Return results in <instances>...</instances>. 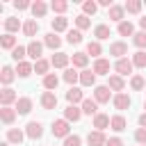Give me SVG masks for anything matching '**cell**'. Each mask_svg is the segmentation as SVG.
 Segmentation results:
<instances>
[{"label":"cell","instance_id":"1","mask_svg":"<svg viewBox=\"0 0 146 146\" xmlns=\"http://www.w3.org/2000/svg\"><path fill=\"white\" fill-rule=\"evenodd\" d=\"M114 68H116V75H130L132 73V68H135V64H132V59H116V64H114Z\"/></svg>","mask_w":146,"mask_h":146},{"label":"cell","instance_id":"2","mask_svg":"<svg viewBox=\"0 0 146 146\" xmlns=\"http://www.w3.org/2000/svg\"><path fill=\"white\" fill-rule=\"evenodd\" d=\"M68 130H71V128H68V121H66V119H59V121L52 123V135H55V137H64V139H66V137L71 135Z\"/></svg>","mask_w":146,"mask_h":146},{"label":"cell","instance_id":"3","mask_svg":"<svg viewBox=\"0 0 146 146\" xmlns=\"http://www.w3.org/2000/svg\"><path fill=\"white\" fill-rule=\"evenodd\" d=\"M25 135H27L30 139H39V137L43 135V125H41L39 121H30V123L25 125Z\"/></svg>","mask_w":146,"mask_h":146},{"label":"cell","instance_id":"4","mask_svg":"<svg viewBox=\"0 0 146 146\" xmlns=\"http://www.w3.org/2000/svg\"><path fill=\"white\" fill-rule=\"evenodd\" d=\"M110 55L116 57V59H123V55H128V43H123V41H114V43L110 46Z\"/></svg>","mask_w":146,"mask_h":146},{"label":"cell","instance_id":"5","mask_svg":"<svg viewBox=\"0 0 146 146\" xmlns=\"http://www.w3.org/2000/svg\"><path fill=\"white\" fill-rule=\"evenodd\" d=\"M41 52H43V43H39V41H30L27 43V57H32L34 62H39Z\"/></svg>","mask_w":146,"mask_h":146},{"label":"cell","instance_id":"6","mask_svg":"<svg viewBox=\"0 0 146 146\" xmlns=\"http://www.w3.org/2000/svg\"><path fill=\"white\" fill-rule=\"evenodd\" d=\"M14 100H18L16 91H14V89H9V87H5V89L0 91V103H2V107H9Z\"/></svg>","mask_w":146,"mask_h":146},{"label":"cell","instance_id":"7","mask_svg":"<svg viewBox=\"0 0 146 146\" xmlns=\"http://www.w3.org/2000/svg\"><path fill=\"white\" fill-rule=\"evenodd\" d=\"M80 116H82V107H78V105H68L66 110H64V119L71 123H75V121H80Z\"/></svg>","mask_w":146,"mask_h":146},{"label":"cell","instance_id":"8","mask_svg":"<svg viewBox=\"0 0 146 146\" xmlns=\"http://www.w3.org/2000/svg\"><path fill=\"white\" fill-rule=\"evenodd\" d=\"M68 62H71V57H68L66 52H55V55H52V59H50V64H52L55 68H66V66H68Z\"/></svg>","mask_w":146,"mask_h":146},{"label":"cell","instance_id":"9","mask_svg":"<svg viewBox=\"0 0 146 146\" xmlns=\"http://www.w3.org/2000/svg\"><path fill=\"white\" fill-rule=\"evenodd\" d=\"M96 75H110V62L107 59H103V57H98L96 62H94V68H91Z\"/></svg>","mask_w":146,"mask_h":146},{"label":"cell","instance_id":"10","mask_svg":"<svg viewBox=\"0 0 146 146\" xmlns=\"http://www.w3.org/2000/svg\"><path fill=\"white\" fill-rule=\"evenodd\" d=\"M66 100H68V105H82V100H84V96H82V91L78 89V87H71L68 91H66Z\"/></svg>","mask_w":146,"mask_h":146},{"label":"cell","instance_id":"11","mask_svg":"<svg viewBox=\"0 0 146 146\" xmlns=\"http://www.w3.org/2000/svg\"><path fill=\"white\" fill-rule=\"evenodd\" d=\"M94 100L96 103H110V87H105V84L96 87L94 89Z\"/></svg>","mask_w":146,"mask_h":146},{"label":"cell","instance_id":"12","mask_svg":"<svg viewBox=\"0 0 146 146\" xmlns=\"http://www.w3.org/2000/svg\"><path fill=\"white\" fill-rule=\"evenodd\" d=\"M87 144H89V146H105V144H107V139H105V135H103L100 130H94V132H89Z\"/></svg>","mask_w":146,"mask_h":146},{"label":"cell","instance_id":"13","mask_svg":"<svg viewBox=\"0 0 146 146\" xmlns=\"http://www.w3.org/2000/svg\"><path fill=\"white\" fill-rule=\"evenodd\" d=\"M80 84H82V87H94V84H96V73L89 71V68L80 71Z\"/></svg>","mask_w":146,"mask_h":146},{"label":"cell","instance_id":"14","mask_svg":"<svg viewBox=\"0 0 146 146\" xmlns=\"http://www.w3.org/2000/svg\"><path fill=\"white\" fill-rule=\"evenodd\" d=\"M41 105H43V110H55V107H57V96H55L52 91H43Z\"/></svg>","mask_w":146,"mask_h":146},{"label":"cell","instance_id":"15","mask_svg":"<svg viewBox=\"0 0 146 146\" xmlns=\"http://www.w3.org/2000/svg\"><path fill=\"white\" fill-rule=\"evenodd\" d=\"M112 103H114V107H116V110H128L132 100H130V96H128V94H116Z\"/></svg>","mask_w":146,"mask_h":146},{"label":"cell","instance_id":"16","mask_svg":"<svg viewBox=\"0 0 146 146\" xmlns=\"http://www.w3.org/2000/svg\"><path fill=\"white\" fill-rule=\"evenodd\" d=\"M30 110H32V98L23 96V98L16 100V112L18 114H30Z\"/></svg>","mask_w":146,"mask_h":146},{"label":"cell","instance_id":"17","mask_svg":"<svg viewBox=\"0 0 146 146\" xmlns=\"http://www.w3.org/2000/svg\"><path fill=\"white\" fill-rule=\"evenodd\" d=\"M82 114H89V116L94 114V116H96V114H98V103H96L94 98H84V100H82Z\"/></svg>","mask_w":146,"mask_h":146},{"label":"cell","instance_id":"18","mask_svg":"<svg viewBox=\"0 0 146 146\" xmlns=\"http://www.w3.org/2000/svg\"><path fill=\"white\" fill-rule=\"evenodd\" d=\"M123 14H125V7H121V5H112L110 7V21L123 23Z\"/></svg>","mask_w":146,"mask_h":146},{"label":"cell","instance_id":"19","mask_svg":"<svg viewBox=\"0 0 146 146\" xmlns=\"http://www.w3.org/2000/svg\"><path fill=\"white\" fill-rule=\"evenodd\" d=\"M43 46H48L50 50H57V48L62 46V39H59L55 32H50V34H46V36H43Z\"/></svg>","mask_w":146,"mask_h":146},{"label":"cell","instance_id":"20","mask_svg":"<svg viewBox=\"0 0 146 146\" xmlns=\"http://www.w3.org/2000/svg\"><path fill=\"white\" fill-rule=\"evenodd\" d=\"M71 62H73V66H78V68L84 71V66H87V62H89V55H87V52H73V55H71Z\"/></svg>","mask_w":146,"mask_h":146},{"label":"cell","instance_id":"21","mask_svg":"<svg viewBox=\"0 0 146 146\" xmlns=\"http://www.w3.org/2000/svg\"><path fill=\"white\" fill-rule=\"evenodd\" d=\"M16 110H11V107H2L0 110V119H2V123H7V125H11L14 121H16Z\"/></svg>","mask_w":146,"mask_h":146},{"label":"cell","instance_id":"22","mask_svg":"<svg viewBox=\"0 0 146 146\" xmlns=\"http://www.w3.org/2000/svg\"><path fill=\"white\" fill-rule=\"evenodd\" d=\"M110 123H112V119H110L107 114H96V116H94V128H96V130H100V132H103Z\"/></svg>","mask_w":146,"mask_h":146},{"label":"cell","instance_id":"23","mask_svg":"<svg viewBox=\"0 0 146 146\" xmlns=\"http://www.w3.org/2000/svg\"><path fill=\"white\" fill-rule=\"evenodd\" d=\"M46 11H48V5H46L43 0L32 2V14H34V18H43V16H46Z\"/></svg>","mask_w":146,"mask_h":146},{"label":"cell","instance_id":"24","mask_svg":"<svg viewBox=\"0 0 146 146\" xmlns=\"http://www.w3.org/2000/svg\"><path fill=\"white\" fill-rule=\"evenodd\" d=\"M16 78V71L11 68V66H2V73H0V82L7 87V84H11V80Z\"/></svg>","mask_w":146,"mask_h":146},{"label":"cell","instance_id":"25","mask_svg":"<svg viewBox=\"0 0 146 146\" xmlns=\"http://www.w3.org/2000/svg\"><path fill=\"white\" fill-rule=\"evenodd\" d=\"M52 32L57 34V32H64L66 27H68V18H64V16H57V18H52Z\"/></svg>","mask_w":146,"mask_h":146},{"label":"cell","instance_id":"26","mask_svg":"<svg viewBox=\"0 0 146 146\" xmlns=\"http://www.w3.org/2000/svg\"><path fill=\"white\" fill-rule=\"evenodd\" d=\"M23 32H25V36H34V34L39 32V23H36L34 18L25 21V23H23Z\"/></svg>","mask_w":146,"mask_h":146},{"label":"cell","instance_id":"27","mask_svg":"<svg viewBox=\"0 0 146 146\" xmlns=\"http://www.w3.org/2000/svg\"><path fill=\"white\" fill-rule=\"evenodd\" d=\"M119 34L121 36H135V25L130 23V21H123V23H119Z\"/></svg>","mask_w":146,"mask_h":146},{"label":"cell","instance_id":"28","mask_svg":"<svg viewBox=\"0 0 146 146\" xmlns=\"http://www.w3.org/2000/svg\"><path fill=\"white\" fill-rule=\"evenodd\" d=\"M0 46H2L5 50H14V48H16V36H14V34H7V32H5V34L0 36Z\"/></svg>","mask_w":146,"mask_h":146},{"label":"cell","instance_id":"29","mask_svg":"<svg viewBox=\"0 0 146 146\" xmlns=\"http://www.w3.org/2000/svg\"><path fill=\"white\" fill-rule=\"evenodd\" d=\"M125 125H128V123H125V119H123L121 114L112 116V123H110V128H112L114 132H123V130H125Z\"/></svg>","mask_w":146,"mask_h":146},{"label":"cell","instance_id":"30","mask_svg":"<svg viewBox=\"0 0 146 146\" xmlns=\"http://www.w3.org/2000/svg\"><path fill=\"white\" fill-rule=\"evenodd\" d=\"M25 55H27V46H16V48L11 50V57H14V62H16V64L25 62Z\"/></svg>","mask_w":146,"mask_h":146},{"label":"cell","instance_id":"31","mask_svg":"<svg viewBox=\"0 0 146 146\" xmlns=\"http://www.w3.org/2000/svg\"><path fill=\"white\" fill-rule=\"evenodd\" d=\"M107 87L114 89V91H123V89H125V82H123L121 75H110V84H107Z\"/></svg>","mask_w":146,"mask_h":146},{"label":"cell","instance_id":"32","mask_svg":"<svg viewBox=\"0 0 146 146\" xmlns=\"http://www.w3.org/2000/svg\"><path fill=\"white\" fill-rule=\"evenodd\" d=\"M94 36H96L98 41L110 39V27H107V25H96V27H94Z\"/></svg>","mask_w":146,"mask_h":146},{"label":"cell","instance_id":"33","mask_svg":"<svg viewBox=\"0 0 146 146\" xmlns=\"http://www.w3.org/2000/svg\"><path fill=\"white\" fill-rule=\"evenodd\" d=\"M57 84H59V78H57L55 73H48V75L43 78V87H46L48 91H52V89H57Z\"/></svg>","mask_w":146,"mask_h":146},{"label":"cell","instance_id":"34","mask_svg":"<svg viewBox=\"0 0 146 146\" xmlns=\"http://www.w3.org/2000/svg\"><path fill=\"white\" fill-rule=\"evenodd\" d=\"M23 137H25V135H23L21 130H16V128L7 130V141H9V144H21V141H23Z\"/></svg>","mask_w":146,"mask_h":146},{"label":"cell","instance_id":"35","mask_svg":"<svg viewBox=\"0 0 146 146\" xmlns=\"http://www.w3.org/2000/svg\"><path fill=\"white\" fill-rule=\"evenodd\" d=\"M18 27H23L18 18H14V16H11V18H5V30H7V34H11V32H16Z\"/></svg>","mask_w":146,"mask_h":146},{"label":"cell","instance_id":"36","mask_svg":"<svg viewBox=\"0 0 146 146\" xmlns=\"http://www.w3.org/2000/svg\"><path fill=\"white\" fill-rule=\"evenodd\" d=\"M32 68H34V66H32L30 62H21V64H16V73H18L21 78H27V75L32 73Z\"/></svg>","mask_w":146,"mask_h":146},{"label":"cell","instance_id":"37","mask_svg":"<svg viewBox=\"0 0 146 146\" xmlns=\"http://www.w3.org/2000/svg\"><path fill=\"white\" fill-rule=\"evenodd\" d=\"M64 82H68V84L80 82V73H78L75 68H66V71H64Z\"/></svg>","mask_w":146,"mask_h":146},{"label":"cell","instance_id":"38","mask_svg":"<svg viewBox=\"0 0 146 146\" xmlns=\"http://www.w3.org/2000/svg\"><path fill=\"white\" fill-rule=\"evenodd\" d=\"M48 68H50V62H46V59H39V62H34V71L39 73V75H48Z\"/></svg>","mask_w":146,"mask_h":146},{"label":"cell","instance_id":"39","mask_svg":"<svg viewBox=\"0 0 146 146\" xmlns=\"http://www.w3.org/2000/svg\"><path fill=\"white\" fill-rule=\"evenodd\" d=\"M132 64H135L137 68H144V66H146V52H144V50H137V52L132 55Z\"/></svg>","mask_w":146,"mask_h":146},{"label":"cell","instance_id":"40","mask_svg":"<svg viewBox=\"0 0 146 146\" xmlns=\"http://www.w3.org/2000/svg\"><path fill=\"white\" fill-rule=\"evenodd\" d=\"M100 52H103V48H100V43H98V41H89V43H87V55L98 57Z\"/></svg>","mask_w":146,"mask_h":146},{"label":"cell","instance_id":"41","mask_svg":"<svg viewBox=\"0 0 146 146\" xmlns=\"http://www.w3.org/2000/svg\"><path fill=\"white\" fill-rule=\"evenodd\" d=\"M132 43H135L139 50H144V48H146V32H135V36H132Z\"/></svg>","mask_w":146,"mask_h":146},{"label":"cell","instance_id":"42","mask_svg":"<svg viewBox=\"0 0 146 146\" xmlns=\"http://www.w3.org/2000/svg\"><path fill=\"white\" fill-rule=\"evenodd\" d=\"M50 7H52V11H57V14L62 16V14L68 9V2H66V0H52V5H50Z\"/></svg>","mask_w":146,"mask_h":146},{"label":"cell","instance_id":"43","mask_svg":"<svg viewBox=\"0 0 146 146\" xmlns=\"http://www.w3.org/2000/svg\"><path fill=\"white\" fill-rule=\"evenodd\" d=\"M123 7H125V11H130V14H139V11H141V2H139V0H128Z\"/></svg>","mask_w":146,"mask_h":146},{"label":"cell","instance_id":"44","mask_svg":"<svg viewBox=\"0 0 146 146\" xmlns=\"http://www.w3.org/2000/svg\"><path fill=\"white\" fill-rule=\"evenodd\" d=\"M75 25H78V30L82 32V30H87V27L91 25V21H89V16H84V14H80V16H75Z\"/></svg>","mask_w":146,"mask_h":146},{"label":"cell","instance_id":"45","mask_svg":"<svg viewBox=\"0 0 146 146\" xmlns=\"http://www.w3.org/2000/svg\"><path fill=\"white\" fill-rule=\"evenodd\" d=\"M66 41L78 46V43L82 41V32H80V30H68V34H66Z\"/></svg>","mask_w":146,"mask_h":146},{"label":"cell","instance_id":"46","mask_svg":"<svg viewBox=\"0 0 146 146\" xmlns=\"http://www.w3.org/2000/svg\"><path fill=\"white\" fill-rule=\"evenodd\" d=\"M82 11H84V16H94V14L98 11V2H91V0L84 2V5H82Z\"/></svg>","mask_w":146,"mask_h":146},{"label":"cell","instance_id":"47","mask_svg":"<svg viewBox=\"0 0 146 146\" xmlns=\"http://www.w3.org/2000/svg\"><path fill=\"white\" fill-rule=\"evenodd\" d=\"M130 87H132L135 91L144 89V78H141V75H132V78H130Z\"/></svg>","mask_w":146,"mask_h":146},{"label":"cell","instance_id":"48","mask_svg":"<svg viewBox=\"0 0 146 146\" xmlns=\"http://www.w3.org/2000/svg\"><path fill=\"white\" fill-rule=\"evenodd\" d=\"M82 144V139L78 137V135H68L66 139H64V146H80Z\"/></svg>","mask_w":146,"mask_h":146},{"label":"cell","instance_id":"49","mask_svg":"<svg viewBox=\"0 0 146 146\" xmlns=\"http://www.w3.org/2000/svg\"><path fill=\"white\" fill-rule=\"evenodd\" d=\"M135 139H137L139 144H146V128H137V132H135Z\"/></svg>","mask_w":146,"mask_h":146},{"label":"cell","instance_id":"50","mask_svg":"<svg viewBox=\"0 0 146 146\" xmlns=\"http://www.w3.org/2000/svg\"><path fill=\"white\" fill-rule=\"evenodd\" d=\"M14 7H16V9H27V7L32 9V2H27V0H16Z\"/></svg>","mask_w":146,"mask_h":146},{"label":"cell","instance_id":"51","mask_svg":"<svg viewBox=\"0 0 146 146\" xmlns=\"http://www.w3.org/2000/svg\"><path fill=\"white\" fill-rule=\"evenodd\" d=\"M105 146H123V141L119 139V137H112V139H107V144Z\"/></svg>","mask_w":146,"mask_h":146},{"label":"cell","instance_id":"52","mask_svg":"<svg viewBox=\"0 0 146 146\" xmlns=\"http://www.w3.org/2000/svg\"><path fill=\"white\" fill-rule=\"evenodd\" d=\"M98 7H112L110 0H98Z\"/></svg>","mask_w":146,"mask_h":146},{"label":"cell","instance_id":"53","mask_svg":"<svg viewBox=\"0 0 146 146\" xmlns=\"http://www.w3.org/2000/svg\"><path fill=\"white\" fill-rule=\"evenodd\" d=\"M139 125H141V128H146V112L139 116Z\"/></svg>","mask_w":146,"mask_h":146},{"label":"cell","instance_id":"54","mask_svg":"<svg viewBox=\"0 0 146 146\" xmlns=\"http://www.w3.org/2000/svg\"><path fill=\"white\" fill-rule=\"evenodd\" d=\"M139 25H141V32H146V16H144V18H139Z\"/></svg>","mask_w":146,"mask_h":146},{"label":"cell","instance_id":"55","mask_svg":"<svg viewBox=\"0 0 146 146\" xmlns=\"http://www.w3.org/2000/svg\"><path fill=\"white\" fill-rule=\"evenodd\" d=\"M0 146H9V141H2V144H0Z\"/></svg>","mask_w":146,"mask_h":146},{"label":"cell","instance_id":"56","mask_svg":"<svg viewBox=\"0 0 146 146\" xmlns=\"http://www.w3.org/2000/svg\"><path fill=\"white\" fill-rule=\"evenodd\" d=\"M144 110H146V100H144Z\"/></svg>","mask_w":146,"mask_h":146},{"label":"cell","instance_id":"57","mask_svg":"<svg viewBox=\"0 0 146 146\" xmlns=\"http://www.w3.org/2000/svg\"><path fill=\"white\" fill-rule=\"evenodd\" d=\"M144 146H146V144H144Z\"/></svg>","mask_w":146,"mask_h":146}]
</instances>
